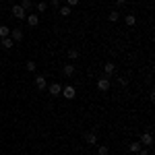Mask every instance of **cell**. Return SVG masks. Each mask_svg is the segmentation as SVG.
<instances>
[{
	"instance_id": "1",
	"label": "cell",
	"mask_w": 155,
	"mask_h": 155,
	"mask_svg": "<svg viewBox=\"0 0 155 155\" xmlns=\"http://www.w3.org/2000/svg\"><path fill=\"white\" fill-rule=\"evenodd\" d=\"M62 97H64V99H74V97H77V89H74L72 85L64 87V89H62Z\"/></svg>"
},
{
	"instance_id": "2",
	"label": "cell",
	"mask_w": 155,
	"mask_h": 155,
	"mask_svg": "<svg viewBox=\"0 0 155 155\" xmlns=\"http://www.w3.org/2000/svg\"><path fill=\"white\" fill-rule=\"evenodd\" d=\"M12 17H15V19H25V17H27V12L23 11V8H21V4H17V6H12Z\"/></svg>"
},
{
	"instance_id": "3",
	"label": "cell",
	"mask_w": 155,
	"mask_h": 155,
	"mask_svg": "<svg viewBox=\"0 0 155 155\" xmlns=\"http://www.w3.org/2000/svg\"><path fill=\"white\" fill-rule=\"evenodd\" d=\"M97 89H99V91H107V89H110V77H101V79L97 81Z\"/></svg>"
},
{
	"instance_id": "4",
	"label": "cell",
	"mask_w": 155,
	"mask_h": 155,
	"mask_svg": "<svg viewBox=\"0 0 155 155\" xmlns=\"http://www.w3.org/2000/svg\"><path fill=\"white\" fill-rule=\"evenodd\" d=\"M25 19H27V25H29V27H37V25H39V17H37L35 12H31V15H27Z\"/></svg>"
},
{
	"instance_id": "5",
	"label": "cell",
	"mask_w": 155,
	"mask_h": 155,
	"mask_svg": "<svg viewBox=\"0 0 155 155\" xmlns=\"http://www.w3.org/2000/svg\"><path fill=\"white\" fill-rule=\"evenodd\" d=\"M46 77H44V74H37L35 77V87L37 89H39V91H44V89H46Z\"/></svg>"
},
{
	"instance_id": "6",
	"label": "cell",
	"mask_w": 155,
	"mask_h": 155,
	"mask_svg": "<svg viewBox=\"0 0 155 155\" xmlns=\"http://www.w3.org/2000/svg\"><path fill=\"white\" fill-rule=\"evenodd\" d=\"M141 145H147V147L153 145V134H151V132H143V134H141Z\"/></svg>"
},
{
	"instance_id": "7",
	"label": "cell",
	"mask_w": 155,
	"mask_h": 155,
	"mask_svg": "<svg viewBox=\"0 0 155 155\" xmlns=\"http://www.w3.org/2000/svg\"><path fill=\"white\" fill-rule=\"evenodd\" d=\"M62 72H64V77H66V79H71V77H74L77 68H74V64H66V66L62 68Z\"/></svg>"
},
{
	"instance_id": "8",
	"label": "cell",
	"mask_w": 155,
	"mask_h": 155,
	"mask_svg": "<svg viewBox=\"0 0 155 155\" xmlns=\"http://www.w3.org/2000/svg\"><path fill=\"white\" fill-rule=\"evenodd\" d=\"M48 89H50V95H54V97H58L60 93H62V87H60V83H52Z\"/></svg>"
},
{
	"instance_id": "9",
	"label": "cell",
	"mask_w": 155,
	"mask_h": 155,
	"mask_svg": "<svg viewBox=\"0 0 155 155\" xmlns=\"http://www.w3.org/2000/svg\"><path fill=\"white\" fill-rule=\"evenodd\" d=\"M104 71H106V77H112V74L116 72V66H114V62H106Z\"/></svg>"
},
{
	"instance_id": "10",
	"label": "cell",
	"mask_w": 155,
	"mask_h": 155,
	"mask_svg": "<svg viewBox=\"0 0 155 155\" xmlns=\"http://www.w3.org/2000/svg\"><path fill=\"white\" fill-rule=\"evenodd\" d=\"M85 141H87L89 145H95L97 143V134L95 132H87V134H85Z\"/></svg>"
},
{
	"instance_id": "11",
	"label": "cell",
	"mask_w": 155,
	"mask_h": 155,
	"mask_svg": "<svg viewBox=\"0 0 155 155\" xmlns=\"http://www.w3.org/2000/svg\"><path fill=\"white\" fill-rule=\"evenodd\" d=\"M11 35V27L8 25H0V37H8Z\"/></svg>"
},
{
	"instance_id": "12",
	"label": "cell",
	"mask_w": 155,
	"mask_h": 155,
	"mask_svg": "<svg viewBox=\"0 0 155 155\" xmlns=\"http://www.w3.org/2000/svg\"><path fill=\"white\" fill-rule=\"evenodd\" d=\"M23 39V31L21 29H12V41H21Z\"/></svg>"
},
{
	"instance_id": "13",
	"label": "cell",
	"mask_w": 155,
	"mask_h": 155,
	"mask_svg": "<svg viewBox=\"0 0 155 155\" xmlns=\"http://www.w3.org/2000/svg\"><path fill=\"white\" fill-rule=\"evenodd\" d=\"M12 46H15V41H12L11 37H2V48H6V50H11Z\"/></svg>"
},
{
	"instance_id": "14",
	"label": "cell",
	"mask_w": 155,
	"mask_h": 155,
	"mask_svg": "<svg viewBox=\"0 0 155 155\" xmlns=\"http://www.w3.org/2000/svg\"><path fill=\"white\" fill-rule=\"evenodd\" d=\"M21 8H23L25 12H29L33 8V2H31V0H23V2H21Z\"/></svg>"
},
{
	"instance_id": "15",
	"label": "cell",
	"mask_w": 155,
	"mask_h": 155,
	"mask_svg": "<svg viewBox=\"0 0 155 155\" xmlns=\"http://www.w3.org/2000/svg\"><path fill=\"white\" fill-rule=\"evenodd\" d=\"M118 19H120V12L118 11H110V21H112V23H116Z\"/></svg>"
},
{
	"instance_id": "16",
	"label": "cell",
	"mask_w": 155,
	"mask_h": 155,
	"mask_svg": "<svg viewBox=\"0 0 155 155\" xmlns=\"http://www.w3.org/2000/svg\"><path fill=\"white\" fill-rule=\"evenodd\" d=\"M110 153V149H107L106 145H99V147H97V155H107Z\"/></svg>"
},
{
	"instance_id": "17",
	"label": "cell",
	"mask_w": 155,
	"mask_h": 155,
	"mask_svg": "<svg viewBox=\"0 0 155 155\" xmlns=\"http://www.w3.org/2000/svg\"><path fill=\"white\" fill-rule=\"evenodd\" d=\"M68 58H71V60H74V58H79V50H74V48H71V50H68Z\"/></svg>"
},
{
	"instance_id": "18",
	"label": "cell",
	"mask_w": 155,
	"mask_h": 155,
	"mask_svg": "<svg viewBox=\"0 0 155 155\" xmlns=\"http://www.w3.org/2000/svg\"><path fill=\"white\" fill-rule=\"evenodd\" d=\"M130 151L132 153H139L141 151V143H130Z\"/></svg>"
},
{
	"instance_id": "19",
	"label": "cell",
	"mask_w": 155,
	"mask_h": 155,
	"mask_svg": "<svg viewBox=\"0 0 155 155\" xmlns=\"http://www.w3.org/2000/svg\"><path fill=\"white\" fill-rule=\"evenodd\" d=\"M134 23H137V19H134V15H126V25H130V27H132Z\"/></svg>"
},
{
	"instance_id": "20",
	"label": "cell",
	"mask_w": 155,
	"mask_h": 155,
	"mask_svg": "<svg viewBox=\"0 0 155 155\" xmlns=\"http://www.w3.org/2000/svg\"><path fill=\"white\" fill-rule=\"evenodd\" d=\"M35 8H37L39 12H44L46 8H48V4H46V2H37V4H35Z\"/></svg>"
},
{
	"instance_id": "21",
	"label": "cell",
	"mask_w": 155,
	"mask_h": 155,
	"mask_svg": "<svg viewBox=\"0 0 155 155\" xmlns=\"http://www.w3.org/2000/svg\"><path fill=\"white\" fill-rule=\"evenodd\" d=\"M60 15H62V17H68V15H71V6H62V8H60Z\"/></svg>"
},
{
	"instance_id": "22",
	"label": "cell",
	"mask_w": 155,
	"mask_h": 155,
	"mask_svg": "<svg viewBox=\"0 0 155 155\" xmlns=\"http://www.w3.org/2000/svg\"><path fill=\"white\" fill-rule=\"evenodd\" d=\"M35 68H37L35 62H31V60H29V62H27V71H29V72H35Z\"/></svg>"
},
{
	"instance_id": "23",
	"label": "cell",
	"mask_w": 155,
	"mask_h": 155,
	"mask_svg": "<svg viewBox=\"0 0 155 155\" xmlns=\"http://www.w3.org/2000/svg\"><path fill=\"white\" fill-rule=\"evenodd\" d=\"M120 85H122V87H124V85H128V79H126V77H120V81H118Z\"/></svg>"
},
{
	"instance_id": "24",
	"label": "cell",
	"mask_w": 155,
	"mask_h": 155,
	"mask_svg": "<svg viewBox=\"0 0 155 155\" xmlns=\"http://www.w3.org/2000/svg\"><path fill=\"white\" fill-rule=\"evenodd\" d=\"M68 2V6H74V4H79V0H66Z\"/></svg>"
},
{
	"instance_id": "25",
	"label": "cell",
	"mask_w": 155,
	"mask_h": 155,
	"mask_svg": "<svg viewBox=\"0 0 155 155\" xmlns=\"http://www.w3.org/2000/svg\"><path fill=\"white\" fill-rule=\"evenodd\" d=\"M139 155H151V153H149L147 149H141V151H139Z\"/></svg>"
},
{
	"instance_id": "26",
	"label": "cell",
	"mask_w": 155,
	"mask_h": 155,
	"mask_svg": "<svg viewBox=\"0 0 155 155\" xmlns=\"http://www.w3.org/2000/svg\"><path fill=\"white\" fill-rule=\"evenodd\" d=\"M116 2H118L120 6H122V4H126V0H116Z\"/></svg>"
}]
</instances>
